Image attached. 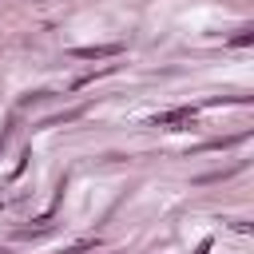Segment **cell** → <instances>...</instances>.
Instances as JSON below:
<instances>
[{
	"label": "cell",
	"mask_w": 254,
	"mask_h": 254,
	"mask_svg": "<svg viewBox=\"0 0 254 254\" xmlns=\"http://www.w3.org/2000/svg\"><path fill=\"white\" fill-rule=\"evenodd\" d=\"M198 115V107H171V111H159L151 115V127H167V131H179V127H190Z\"/></svg>",
	"instance_id": "obj_1"
},
{
	"label": "cell",
	"mask_w": 254,
	"mask_h": 254,
	"mask_svg": "<svg viewBox=\"0 0 254 254\" xmlns=\"http://www.w3.org/2000/svg\"><path fill=\"white\" fill-rule=\"evenodd\" d=\"M123 48L119 44H95V48H71V56L75 60H111V56H119Z\"/></svg>",
	"instance_id": "obj_2"
},
{
	"label": "cell",
	"mask_w": 254,
	"mask_h": 254,
	"mask_svg": "<svg viewBox=\"0 0 254 254\" xmlns=\"http://www.w3.org/2000/svg\"><path fill=\"white\" fill-rule=\"evenodd\" d=\"M250 40H254V32H250V28H242L238 36H230V44H234V48H246Z\"/></svg>",
	"instance_id": "obj_3"
}]
</instances>
